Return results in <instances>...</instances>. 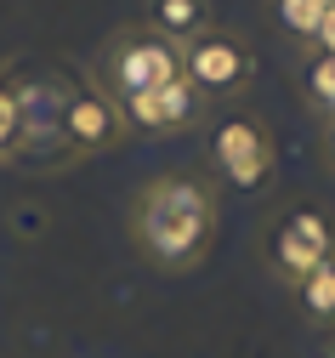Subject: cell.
<instances>
[{"mask_svg": "<svg viewBox=\"0 0 335 358\" xmlns=\"http://www.w3.org/2000/svg\"><path fill=\"white\" fill-rule=\"evenodd\" d=\"M136 239L159 267H194L216 234V199L194 176H159L136 194Z\"/></svg>", "mask_w": 335, "mask_h": 358, "instance_id": "obj_1", "label": "cell"}, {"mask_svg": "<svg viewBox=\"0 0 335 358\" xmlns=\"http://www.w3.org/2000/svg\"><path fill=\"white\" fill-rule=\"evenodd\" d=\"M182 80V46L165 40L159 29H120L103 52V85L114 92V103H131L142 92Z\"/></svg>", "mask_w": 335, "mask_h": 358, "instance_id": "obj_2", "label": "cell"}, {"mask_svg": "<svg viewBox=\"0 0 335 358\" xmlns=\"http://www.w3.org/2000/svg\"><path fill=\"white\" fill-rule=\"evenodd\" d=\"M256 74V57L238 34L227 29H199L194 40H182V80L194 85V92L211 103V97H238Z\"/></svg>", "mask_w": 335, "mask_h": 358, "instance_id": "obj_3", "label": "cell"}, {"mask_svg": "<svg viewBox=\"0 0 335 358\" xmlns=\"http://www.w3.org/2000/svg\"><path fill=\"white\" fill-rule=\"evenodd\" d=\"M267 256H273V267H278L290 285H301L307 273H318L324 262H335V228H329V216H318V210H290V216L273 228Z\"/></svg>", "mask_w": 335, "mask_h": 358, "instance_id": "obj_4", "label": "cell"}, {"mask_svg": "<svg viewBox=\"0 0 335 358\" xmlns=\"http://www.w3.org/2000/svg\"><path fill=\"white\" fill-rule=\"evenodd\" d=\"M211 154H216V165H222V176H227L233 188H262L267 176H273V143H267V131L256 120H245V114L216 120Z\"/></svg>", "mask_w": 335, "mask_h": 358, "instance_id": "obj_5", "label": "cell"}, {"mask_svg": "<svg viewBox=\"0 0 335 358\" xmlns=\"http://www.w3.org/2000/svg\"><path fill=\"white\" fill-rule=\"evenodd\" d=\"M120 120L136 125V131H154V137L159 131H187V125L205 120V97L187 80H171V85H159V92H142V97L120 103Z\"/></svg>", "mask_w": 335, "mask_h": 358, "instance_id": "obj_6", "label": "cell"}, {"mask_svg": "<svg viewBox=\"0 0 335 358\" xmlns=\"http://www.w3.org/2000/svg\"><path fill=\"white\" fill-rule=\"evenodd\" d=\"M120 131H125V120H120V103H114V97H103V92H74V97H69L63 143L74 148V159H80V154H103V148H114Z\"/></svg>", "mask_w": 335, "mask_h": 358, "instance_id": "obj_7", "label": "cell"}, {"mask_svg": "<svg viewBox=\"0 0 335 358\" xmlns=\"http://www.w3.org/2000/svg\"><path fill=\"white\" fill-rule=\"evenodd\" d=\"M12 97H17V120H23V131L17 137H63V114H69V85L57 80V74H29V80H17L12 85Z\"/></svg>", "mask_w": 335, "mask_h": 358, "instance_id": "obj_8", "label": "cell"}, {"mask_svg": "<svg viewBox=\"0 0 335 358\" xmlns=\"http://www.w3.org/2000/svg\"><path fill=\"white\" fill-rule=\"evenodd\" d=\"M148 29H159L165 40H194L199 29H211V0H148Z\"/></svg>", "mask_w": 335, "mask_h": 358, "instance_id": "obj_9", "label": "cell"}, {"mask_svg": "<svg viewBox=\"0 0 335 358\" xmlns=\"http://www.w3.org/2000/svg\"><path fill=\"white\" fill-rule=\"evenodd\" d=\"M296 301H301V313L313 324H335V262H324L318 273H307L296 285Z\"/></svg>", "mask_w": 335, "mask_h": 358, "instance_id": "obj_10", "label": "cell"}, {"mask_svg": "<svg viewBox=\"0 0 335 358\" xmlns=\"http://www.w3.org/2000/svg\"><path fill=\"white\" fill-rule=\"evenodd\" d=\"M307 97L335 114V57H329V52H318V57L307 63Z\"/></svg>", "mask_w": 335, "mask_h": 358, "instance_id": "obj_11", "label": "cell"}, {"mask_svg": "<svg viewBox=\"0 0 335 358\" xmlns=\"http://www.w3.org/2000/svg\"><path fill=\"white\" fill-rule=\"evenodd\" d=\"M318 17H324L318 0H278V23L290 29V34H301V40L318 34Z\"/></svg>", "mask_w": 335, "mask_h": 358, "instance_id": "obj_12", "label": "cell"}, {"mask_svg": "<svg viewBox=\"0 0 335 358\" xmlns=\"http://www.w3.org/2000/svg\"><path fill=\"white\" fill-rule=\"evenodd\" d=\"M17 131H23V120H17V97H12V85H0V159L17 148Z\"/></svg>", "mask_w": 335, "mask_h": 358, "instance_id": "obj_13", "label": "cell"}, {"mask_svg": "<svg viewBox=\"0 0 335 358\" xmlns=\"http://www.w3.org/2000/svg\"><path fill=\"white\" fill-rule=\"evenodd\" d=\"M313 40H318V46L335 57V6H324V17H318V34H313Z\"/></svg>", "mask_w": 335, "mask_h": 358, "instance_id": "obj_14", "label": "cell"}, {"mask_svg": "<svg viewBox=\"0 0 335 358\" xmlns=\"http://www.w3.org/2000/svg\"><path fill=\"white\" fill-rule=\"evenodd\" d=\"M324 154H329V165H335V125H329V137H324Z\"/></svg>", "mask_w": 335, "mask_h": 358, "instance_id": "obj_15", "label": "cell"}, {"mask_svg": "<svg viewBox=\"0 0 335 358\" xmlns=\"http://www.w3.org/2000/svg\"><path fill=\"white\" fill-rule=\"evenodd\" d=\"M324 358H335V341H329V347H324Z\"/></svg>", "mask_w": 335, "mask_h": 358, "instance_id": "obj_16", "label": "cell"}, {"mask_svg": "<svg viewBox=\"0 0 335 358\" xmlns=\"http://www.w3.org/2000/svg\"><path fill=\"white\" fill-rule=\"evenodd\" d=\"M318 6H335V0H318Z\"/></svg>", "mask_w": 335, "mask_h": 358, "instance_id": "obj_17", "label": "cell"}]
</instances>
